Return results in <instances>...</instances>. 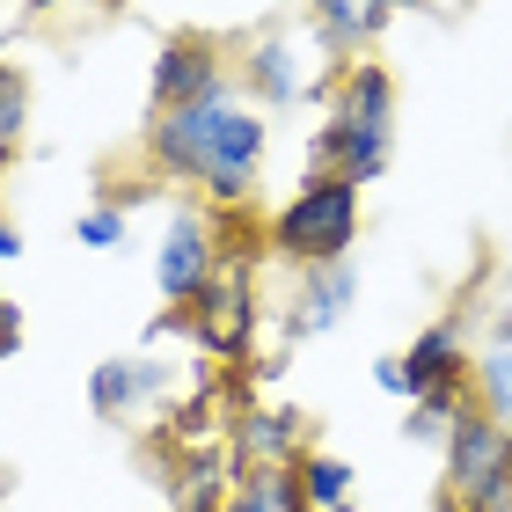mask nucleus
<instances>
[{"mask_svg":"<svg viewBox=\"0 0 512 512\" xmlns=\"http://www.w3.org/2000/svg\"><path fill=\"white\" fill-rule=\"evenodd\" d=\"M15 344H22V308L0 300V359H15Z\"/></svg>","mask_w":512,"mask_h":512,"instance_id":"nucleus-21","label":"nucleus"},{"mask_svg":"<svg viewBox=\"0 0 512 512\" xmlns=\"http://www.w3.org/2000/svg\"><path fill=\"white\" fill-rule=\"evenodd\" d=\"M330 118H344L352 132H395V81L374 59H344V74L330 88Z\"/></svg>","mask_w":512,"mask_h":512,"instance_id":"nucleus-11","label":"nucleus"},{"mask_svg":"<svg viewBox=\"0 0 512 512\" xmlns=\"http://www.w3.org/2000/svg\"><path fill=\"white\" fill-rule=\"evenodd\" d=\"M22 132H30V74L15 59H0V169L15 161Z\"/></svg>","mask_w":512,"mask_h":512,"instance_id":"nucleus-18","label":"nucleus"},{"mask_svg":"<svg viewBox=\"0 0 512 512\" xmlns=\"http://www.w3.org/2000/svg\"><path fill=\"white\" fill-rule=\"evenodd\" d=\"M74 235H81V249H125V205H110V198L81 205Z\"/></svg>","mask_w":512,"mask_h":512,"instance_id":"nucleus-19","label":"nucleus"},{"mask_svg":"<svg viewBox=\"0 0 512 512\" xmlns=\"http://www.w3.org/2000/svg\"><path fill=\"white\" fill-rule=\"evenodd\" d=\"M293 476H300V505H308V512L352 505V461H344V454H322V447H308V454L293 461Z\"/></svg>","mask_w":512,"mask_h":512,"instance_id":"nucleus-17","label":"nucleus"},{"mask_svg":"<svg viewBox=\"0 0 512 512\" xmlns=\"http://www.w3.org/2000/svg\"><path fill=\"white\" fill-rule=\"evenodd\" d=\"M395 8H417V0H388V15H395Z\"/></svg>","mask_w":512,"mask_h":512,"instance_id":"nucleus-24","label":"nucleus"},{"mask_svg":"<svg viewBox=\"0 0 512 512\" xmlns=\"http://www.w3.org/2000/svg\"><path fill=\"white\" fill-rule=\"evenodd\" d=\"M352 300H359V271H352V256H344V264H308V271H300V286H293L286 330H293V337H330V330H344Z\"/></svg>","mask_w":512,"mask_h":512,"instance_id":"nucleus-9","label":"nucleus"},{"mask_svg":"<svg viewBox=\"0 0 512 512\" xmlns=\"http://www.w3.org/2000/svg\"><path fill=\"white\" fill-rule=\"evenodd\" d=\"M242 88H249L256 110H286V103L308 96V66H300L293 37H278V30L256 37L249 52H242Z\"/></svg>","mask_w":512,"mask_h":512,"instance_id":"nucleus-10","label":"nucleus"},{"mask_svg":"<svg viewBox=\"0 0 512 512\" xmlns=\"http://www.w3.org/2000/svg\"><path fill=\"white\" fill-rule=\"evenodd\" d=\"M359 242V191L344 176H308L300 191L271 213V249L286 256L293 271L308 264H344Z\"/></svg>","mask_w":512,"mask_h":512,"instance_id":"nucleus-2","label":"nucleus"},{"mask_svg":"<svg viewBox=\"0 0 512 512\" xmlns=\"http://www.w3.org/2000/svg\"><path fill=\"white\" fill-rule=\"evenodd\" d=\"M227 264V249H220V213L213 205H176L169 227H161V249H154V286L169 308H191V300L213 286V271Z\"/></svg>","mask_w":512,"mask_h":512,"instance_id":"nucleus-4","label":"nucleus"},{"mask_svg":"<svg viewBox=\"0 0 512 512\" xmlns=\"http://www.w3.org/2000/svg\"><path fill=\"white\" fill-rule=\"evenodd\" d=\"M447 498L454 512H512V432L498 417H454L447 432Z\"/></svg>","mask_w":512,"mask_h":512,"instance_id":"nucleus-3","label":"nucleus"},{"mask_svg":"<svg viewBox=\"0 0 512 512\" xmlns=\"http://www.w3.org/2000/svg\"><path fill=\"white\" fill-rule=\"evenodd\" d=\"M22 8H37V15H44V8H59V0H22Z\"/></svg>","mask_w":512,"mask_h":512,"instance_id":"nucleus-23","label":"nucleus"},{"mask_svg":"<svg viewBox=\"0 0 512 512\" xmlns=\"http://www.w3.org/2000/svg\"><path fill=\"white\" fill-rule=\"evenodd\" d=\"M183 330H191V344L205 359H242L256 344V286H249V256L242 249L227 256L213 271V286L183 308Z\"/></svg>","mask_w":512,"mask_h":512,"instance_id":"nucleus-5","label":"nucleus"},{"mask_svg":"<svg viewBox=\"0 0 512 512\" xmlns=\"http://www.w3.org/2000/svg\"><path fill=\"white\" fill-rule=\"evenodd\" d=\"M220 88H235V74H227L213 37H169L161 44V59H154V110L205 103V96H220Z\"/></svg>","mask_w":512,"mask_h":512,"instance_id":"nucleus-6","label":"nucleus"},{"mask_svg":"<svg viewBox=\"0 0 512 512\" xmlns=\"http://www.w3.org/2000/svg\"><path fill=\"white\" fill-rule=\"evenodd\" d=\"M227 447H235L242 469H293L308 454V417L286 410V403H249L227 425Z\"/></svg>","mask_w":512,"mask_h":512,"instance_id":"nucleus-7","label":"nucleus"},{"mask_svg":"<svg viewBox=\"0 0 512 512\" xmlns=\"http://www.w3.org/2000/svg\"><path fill=\"white\" fill-rule=\"evenodd\" d=\"M161 395H169V359H103L96 381H88V403H96V417H118V425H132V417H154Z\"/></svg>","mask_w":512,"mask_h":512,"instance_id":"nucleus-8","label":"nucleus"},{"mask_svg":"<svg viewBox=\"0 0 512 512\" xmlns=\"http://www.w3.org/2000/svg\"><path fill=\"white\" fill-rule=\"evenodd\" d=\"M374 388H388V395H403V403H417V381H410V366H403V352H388V359H374Z\"/></svg>","mask_w":512,"mask_h":512,"instance_id":"nucleus-20","label":"nucleus"},{"mask_svg":"<svg viewBox=\"0 0 512 512\" xmlns=\"http://www.w3.org/2000/svg\"><path fill=\"white\" fill-rule=\"evenodd\" d=\"M264 147H271L264 110L242 103L235 88H220L205 103H183V110H154V125H147V161L169 183H198V198L213 213H235V205L256 198Z\"/></svg>","mask_w":512,"mask_h":512,"instance_id":"nucleus-1","label":"nucleus"},{"mask_svg":"<svg viewBox=\"0 0 512 512\" xmlns=\"http://www.w3.org/2000/svg\"><path fill=\"white\" fill-rule=\"evenodd\" d=\"M15 256H22V235H15L8 220H0V264H15Z\"/></svg>","mask_w":512,"mask_h":512,"instance_id":"nucleus-22","label":"nucleus"},{"mask_svg":"<svg viewBox=\"0 0 512 512\" xmlns=\"http://www.w3.org/2000/svg\"><path fill=\"white\" fill-rule=\"evenodd\" d=\"M476 410V381L461 374V381H432V388H417V403H410V417H403V439H447L454 432V417H469Z\"/></svg>","mask_w":512,"mask_h":512,"instance_id":"nucleus-15","label":"nucleus"},{"mask_svg":"<svg viewBox=\"0 0 512 512\" xmlns=\"http://www.w3.org/2000/svg\"><path fill=\"white\" fill-rule=\"evenodd\" d=\"M308 15H315V37L330 52H366L388 22V0H308Z\"/></svg>","mask_w":512,"mask_h":512,"instance_id":"nucleus-14","label":"nucleus"},{"mask_svg":"<svg viewBox=\"0 0 512 512\" xmlns=\"http://www.w3.org/2000/svg\"><path fill=\"white\" fill-rule=\"evenodd\" d=\"M220 512H308V505H300V476L293 469H242Z\"/></svg>","mask_w":512,"mask_h":512,"instance_id":"nucleus-16","label":"nucleus"},{"mask_svg":"<svg viewBox=\"0 0 512 512\" xmlns=\"http://www.w3.org/2000/svg\"><path fill=\"white\" fill-rule=\"evenodd\" d=\"M469 344H461V322L454 315H439V322H425V330L410 337V352H403V366H410V381L417 388H432V381H461L469 374Z\"/></svg>","mask_w":512,"mask_h":512,"instance_id":"nucleus-12","label":"nucleus"},{"mask_svg":"<svg viewBox=\"0 0 512 512\" xmlns=\"http://www.w3.org/2000/svg\"><path fill=\"white\" fill-rule=\"evenodd\" d=\"M469 381H476V410L512 432V315L491 322V344L469 359Z\"/></svg>","mask_w":512,"mask_h":512,"instance_id":"nucleus-13","label":"nucleus"},{"mask_svg":"<svg viewBox=\"0 0 512 512\" xmlns=\"http://www.w3.org/2000/svg\"><path fill=\"white\" fill-rule=\"evenodd\" d=\"M330 512H352V505H330Z\"/></svg>","mask_w":512,"mask_h":512,"instance_id":"nucleus-25","label":"nucleus"}]
</instances>
